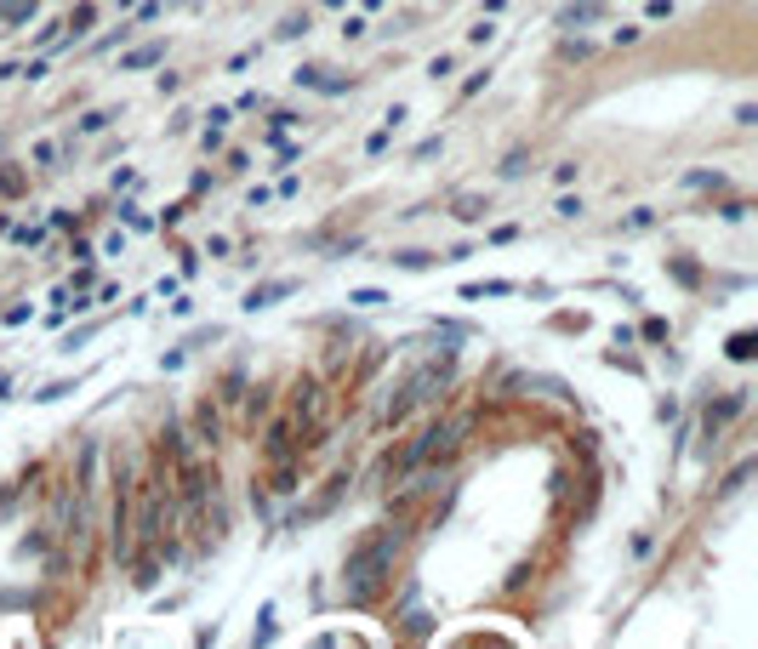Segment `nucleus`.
<instances>
[{
  "label": "nucleus",
  "instance_id": "4",
  "mask_svg": "<svg viewBox=\"0 0 758 649\" xmlns=\"http://www.w3.org/2000/svg\"><path fill=\"white\" fill-rule=\"evenodd\" d=\"M166 58V46H137V52L126 58V69H149V63H160Z\"/></svg>",
  "mask_w": 758,
  "mask_h": 649
},
{
  "label": "nucleus",
  "instance_id": "1",
  "mask_svg": "<svg viewBox=\"0 0 758 649\" xmlns=\"http://www.w3.org/2000/svg\"><path fill=\"white\" fill-rule=\"evenodd\" d=\"M394 553H400V530H383L376 541H365L348 559V598H371L376 581H383V570L394 564Z\"/></svg>",
  "mask_w": 758,
  "mask_h": 649
},
{
  "label": "nucleus",
  "instance_id": "5",
  "mask_svg": "<svg viewBox=\"0 0 758 649\" xmlns=\"http://www.w3.org/2000/svg\"><path fill=\"white\" fill-rule=\"evenodd\" d=\"M86 29H91V7H80V12L69 18V35H86Z\"/></svg>",
  "mask_w": 758,
  "mask_h": 649
},
{
  "label": "nucleus",
  "instance_id": "3",
  "mask_svg": "<svg viewBox=\"0 0 758 649\" xmlns=\"http://www.w3.org/2000/svg\"><path fill=\"white\" fill-rule=\"evenodd\" d=\"M286 291H292V279H279V285H263V291H252V296H246V308H268L274 296H286Z\"/></svg>",
  "mask_w": 758,
  "mask_h": 649
},
{
  "label": "nucleus",
  "instance_id": "2",
  "mask_svg": "<svg viewBox=\"0 0 758 649\" xmlns=\"http://www.w3.org/2000/svg\"><path fill=\"white\" fill-rule=\"evenodd\" d=\"M440 382H445V371H440V365H429V371H422V376L405 387V399H394V422H400L411 405H422V399H434V387H440Z\"/></svg>",
  "mask_w": 758,
  "mask_h": 649
},
{
  "label": "nucleus",
  "instance_id": "6",
  "mask_svg": "<svg viewBox=\"0 0 758 649\" xmlns=\"http://www.w3.org/2000/svg\"><path fill=\"white\" fill-rule=\"evenodd\" d=\"M730 354H736V360H752V336H747V331L730 342Z\"/></svg>",
  "mask_w": 758,
  "mask_h": 649
}]
</instances>
